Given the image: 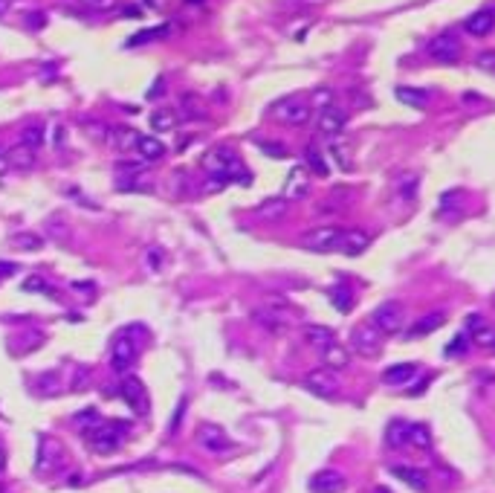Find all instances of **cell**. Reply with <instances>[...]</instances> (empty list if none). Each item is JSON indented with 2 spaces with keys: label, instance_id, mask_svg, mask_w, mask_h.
<instances>
[{
  "label": "cell",
  "instance_id": "obj_21",
  "mask_svg": "<svg viewBox=\"0 0 495 493\" xmlns=\"http://www.w3.org/2000/svg\"><path fill=\"white\" fill-rule=\"evenodd\" d=\"M446 325V314H440V310H432V314H426V317H420L415 325L408 328V340H417V337H426V334H435L437 328H443Z\"/></svg>",
  "mask_w": 495,
  "mask_h": 493
},
{
  "label": "cell",
  "instance_id": "obj_15",
  "mask_svg": "<svg viewBox=\"0 0 495 493\" xmlns=\"http://www.w3.org/2000/svg\"><path fill=\"white\" fill-rule=\"evenodd\" d=\"M467 328H469V337H472V345H478V349H489L495 351V328L487 325L478 314L467 317Z\"/></svg>",
  "mask_w": 495,
  "mask_h": 493
},
{
  "label": "cell",
  "instance_id": "obj_23",
  "mask_svg": "<svg viewBox=\"0 0 495 493\" xmlns=\"http://www.w3.org/2000/svg\"><path fill=\"white\" fill-rule=\"evenodd\" d=\"M464 26H467L469 35H478V38H481V35H489V32L495 29V12H492V9L475 12V15H469V18H467Z\"/></svg>",
  "mask_w": 495,
  "mask_h": 493
},
{
  "label": "cell",
  "instance_id": "obj_48",
  "mask_svg": "<svg viewBox=\"0 0 495 493\" xmlns=\"http://www.w3.org/2000/svg\"><path fill=\"white\" fill-rule=\"evenodd\" d=\"M15 273H18V265H6V261H0V278L15 276Z\"/></svg>",
  "mask_w": 495,
  "mask_h": 493
},
{
  "label": "cell",
  "instance_id": "obj_8",
  "mask_svg": "<svg viewBox=\"0 0 495 493\" xmlns=\"http://www.w3.org/2000/svg\"><path fill=\"white\" fill-rule=\"evenodd\" d=\"M310 110H313L310 102H304L302 96H287L272 105V117L284 125H304L310 119Z\"/></svg>",
  "mask_w": 495,
  "mask_h": 493
},
{
  "label": "cell",
  "instance_id": "obj_46",
  "mask_svg": "<svg viewBox=\"0 0 495 493\" xmlns=\"http://www.w3.org/2000/svg\"><path fill=\"white\" fill-rule=\"evenodd\" d=\"M464 345H467L464 337H455L452 345H446V357H460V354H464Z\"/></svg>",
  "mask_w": 495,
  "mask_h": 493
},
{
  "label": "cell",
  "instance_id": "obj_22",
  "mask_svg": "<svg viewBox=\"0 0 495 493\" xmlns=\"http://www.w3.org/2000/svg\"><path fill=\"white\" fill-rule=\"evenodd\" d=\"M391 473L397 476L400 482H406L411 490H426V485H428V479H426V470L423 467H415V465H394L391 467Z\"/></svg>",
  "mask_w": 495,
  "mask_h": 493
},
{
  "label": "cell",
  "instance_id": "obj_18",
  "mask_svg": "<svg viewBox=\"0 0 495 493\" xmlns=\"http://www.w3.org/2000/svg\"><path fill=\"white\" fill-rule=\"evenodd\" d=\"M284 194L287 201H302V197L310 194V177L302 166H295L290 174H287V183H284Z\"/></svg>",
  "mask_w": 495,
  "mask_h": 493
},
{
  "label": "cell",
  "instance_id": "obj_5",
  "mask_svg": "<svg viewBox=\"0 0 495 493\" xmlns=\"http://www.w3.org/2000/svg\"><path fill=\"white\" fill-rule=\"evenodd\" d=\"M252 322L261 328V331H267L272 337H281V334H287L290 328H293L290 310L278 308V305H261V308H255L252 310Z\"/></svg>",
  "mask_w": 495,
  "mask_h": 493
},
{
  "label": "cell",
  "instance_id": "obj_20",
  "mask_svg": "<svg viewBox=\"0 0 495 493\" xmlns=\"http://www.w3.org/2000/svg\"><path fill=\"white\" fill-rule=\"evenodd\" d=\"M371 246V235L368 233H362V229H348V233L342 235V244H339V250L345 253V256H351V258H356V256H362Z\"/></svg>",
  "mask_w": 495,
  "mask_h": 493
},
{
  "label": "cell",
  "instance_id": "obj_40",
  "mask_svg": "<svg viewBox=\"0 0 495 493\" xmlns=\"http://www.w3.org/2000/svg\"><path fill=\"white\" fill-rule=\"evenodd\" d=\"M162 35H168V26H154V29H145V32H139V35L130 38L128 44H130V47H137V44H148V41L162 38Z\"/></svg>",
  "mask_w": 495,
  "mask_h": 493
},
{
  "label": "cell",
  "instance_id": "obj_52",
  "mask_svg": "<svg viewBox=\"0 0 495 493\" xmlns=\"http://www.w3.org/2000/svg\"><path fill=\"white\" fill-rule=\"evenodd\" d=\"M154 85H157V87H151V93H148V96H151V99H154L157 93H162V90H165V81H162V78H157Z\"/></svg>",
  "mask_w": 495,
  "mask_h": 493
},
{
  "label": "cell",
  "instance_id": "obj_55",
  "mask_svg": "<svg viewBox=\"0 0 495 493\" xmlns=\"http://www.w3.org/2000/svg\"><path fill=\"white\" fill-rule=\"evenodd\" d=\"M0 493H3V487H0Z\"/></svg>",
  "mask_w": 495,
  "mask_h": 493
},
{
  "label": "cell",
  "instance_id": "obj_53",
  "mask_svg": "<svg viewBox=\"0 0 495 493\" xmlns=\"http://www.w3.org/2000/svg\"><path fill=\"white\" fill-rule=\"evenodd\" d=\"M6 12H9V0H0V18H3Z\"/></svg>",
  "mask_w": 495,
  "mask_h": 493
},
{
  "label": "cell",
  "instance_id": "obj_11",
  "mask_svg": "<svg viewBox=\"0 0 495 493\" xmlns=\"http://www.w3.org/2000/svg\"><path fill=\"white\" fill-rule=\"evenodd\" d=\"M342 235H345V229H339V226H319V229H310L307 233L304 246L313 253H330V250H339Z\"/></svg>",
  "mask_w": 495,
  "mask_h": 493
},
{
  "label": "cell",
  "instance_id": "obj_36",
  "mask_svg": "<svg viewBox=\"0 0 495 493\" xmlns=\"http://www.w3.org/2000/svg\"><path fill=\"white\" fill-rule=\"evenodd\" d=\"M12 246H15V250H24V253L41 250V246H44V235H35V233H18V235L12 238Z\"/></svg>",
  "mask_w": 495,
  "mask_h": 493
},
{
  "label": "cell",
  "instance_id": "obj_38",
  "mask_svg": "<svg viewBox=\"0 0 495 493\" xmlns=\"http://www.w3.org/2000/svg\"><path fill=\"white\" fill-rule=\"evenodd\" d=\"M304 166L313 172V174H319V177H324L330 169H327V162H324V157L316 151V148H304Z\"/></svg>",
  "mask_w": 495,
  "mask_h": 493
},
{
  "label": "cell",
  "instance_id": "obj_42",
  "mask_svg": "<svg viewBox=\"0 0 495 493\" xmlns=\"http://www.w3.org/2000/svg\"><path fill=\"white\" fill-rule=\"evenodd\" d=\"M313 105L322 108V110H324V108H330V105H333V93H330L327 87H319L316 93L310 96V108H313Z\"/></svg>",
  "mask_w": 495,
  "mask_h": 493
},
{
  "label": "cell",
  "instance_id": "obj_13",
  "mask_svg": "<svg viewBox=\"0 0 495 493\" xmlns=\"http://www.w3.org/2000/svg\"><path fill=\"white\" fill-rule=\"evenodd\" d=\"M428 56H432L435 61L440 64H455L460 58V44L458 38L452 35V32H443V35H435L432 41H428Z\"/></svg>",
  "mask_w": 495,
  "mask_h": 493
},
{
  "label": "cell",
  "instance_id": "obj_44",
  "mask_svg": "<svg viewBox=\"0 0 495 493\" xmlns=\"http://www.w3.org/2000/svg\"><path fill=\"white\" fill-rule=\"evenodd\" d=\"M87 9L93 12H110V9H116L119 6V0H81Z\"/></svg>",
  "mask_w": 495,
  "mask_h": 493
},
{
  "label": "cell",
  "instance_id": "obj_29",
  "mask_svg": "<svg viewBox=\"0 0 495 493\" xmlns=\"http://www.w3.org/2000/svg\"><path fill=\"white\" fill-rule=\"evenodd\" d=\"M35 386H38V392L44 394V398H55V394H61V389L67 386V383L61 381V374H58V371H46V374L38 377V383H35Z\"/></svg>",
  "mask_w": 495,
  "mask_h": 493
},
{
  "label": "cell",
  "instance_id": "obj_33",
  "mask_svg": "<svg viewBox=\"0 0 495 493\" xmlns=\"http://www.w3.org/2000/svg\"><path fill=\"white\" fill-rule=\"evenodd\" d=\"M151 128L159 131V134H165V131H174L177 128V113L171 108H159L151 113Z\"/></svg>",
  "mask_w": 495,
  "mask_h": 493
},
{
  "label": "cell",
  "instance_id": "obj_1",
  "mask_svg": "<svg viewBox=\"0 0 495 493\" xmlns=\"http://www.w3.org/2000/svg\"><path fill=\"white\" fill-rule=\"evenodd\" d=\"M203 169L211 177V189H220L226 183H250V172L229 145H214L203 154Z\"/></svg>",
  "mask_w": 495,
  "mask_h": 493
},
{
  "label": "cell",
  "instance_id": "obj_31",
  "mask_svg": "<svg viewBox=\"0 0 495 493\" xmlns=\"http://www.w3.org/2000/svg\"><path fill=\"white\" fill-rule=\"evenodd\" d=\"M330 302L336 305L339 314H351V308H354V293L348 285H333V290H330Z\"/></svg>",
  "mask_w": 495,
  "mask_h": 493
},
{
  "label": "cell",
  "instance_id": "obj_39",
  "mask_svg": "<svg viewBox=\"0 0 495 493\" xmlns=\"http://www.w3.org/2000/svg\"><path fill=\"white\" fill-rule=\"evenodd\" d=\"M73 392H85L90 389V369L87 366H78L73 374H70V383H67Z\"/></svg>",
  "mask_w": 495,
  "mask_h": 493
},
{
  "label": "cell",
  "instance_id": "obj_32",
  "mask_svg": "<svg viewBox=\"0 0 495 493\" xmlns=\"http://www.w3.org/2000/svg\"><path fill=\"white\" fill-rule=\"evenodd\" d=\"M284 212H287V201H284V197H272V201H263L258 206V218L278 221V218H284Z\"/></svg>",
  "mask_w": 495,
  "mask_h": 493
},
{
  "label": "cell",
  "instance_id": "obj_30",
  "mask_svg": "<svg viewBox=\"0 0 495 493\" xmlns=\"http://www.w3.org/2000/svg\"><path fill=\"white\" fill-rule=\"evenodd\" d=\"M6 157H9V166H15V169H32L35 166V151H29V148L21 145V142L15 148H9Z\"/></svg>",
  "mask_w": 495,
  "mask_h": 493
},
{
  "label": "cell",
  "instance_id": "obj_34",
  "mask_svg": "<svg viewBox=\"0 0 495 493\" xmlns=\"http://www.w3.org/2000/svg\"><path fill=\"white\" fill-rule=\"evenodd\" d=\"M44 140H46L44 125H26V128L21 131V145H26L29 151H38V148L44 145Z\"/></svg>",
  "mask_w": 495,
  "mask_h": 493
},
{
  "label": "cell",
  "instance_id": "obj_25",
  "mask_svg": "<svg viewBox=\"0 0 495 493\" xmlns=\"http://www.w3.org/2000/svg\"><path fill=\"white\" fill-rule=\"evenodd\" d=\"M322 363H324V369H330V371H342V369L351 366V351L342 349V345L336 342V345H330L327 351H322Z\"/></svg>",
  "mask_w": 495,
  "mask_h": 493
},
{
  "label": "cell",
  "instance_id": "obj_3",
  "mask_svg": "<svg viewBox=\"0 0 495 493\" xmlns=\"http://www.w3.org/2000/svg\"><path fill=\"white\" fill-rule=\"evenodd\" d=\"M134 328L137 325L122 328V331L110 342V366L116 371H128L130 366H134V360H137L139 345H137V337H134Z\"/></svg>",
  "mask_w": 495,
  "mask_h": 493
},
{
  "label": "cell",
  "instance_id": "obj_19",
  "mask_svg": "<svg viewBox=\"0 0 495 493\" xmlns=\"http://www.w3.org/2000/svg\"><path fill=\"white\" fill-rule=\"evenodd\" d=\"M420 366L417 363H397V366H388L383 371V383L385 386H408L411 381L417 377Z\"/></svg>",
  "mask_w": 495,
  "mask_h": 493
},
{
  "label": "cell",
  "instance_id": "obj_6",
  "mask_svg": "<svg viewBox=\"0 0 495 493\" xmlns=\"http://www.w3.org/2000/svg\"><path fill=\"white\" fill-rule=\"evenodd\" d=\"M403 322H406V310L400 302H383L379 308H374V314H371V325L376 328L383 337H391V334H400L403 331Z\"/></svg>",
  "mask_w": 495,
  "mask_h": 493
},
{
  "label": "cell",
  "instance_id": "obj_35",
  "mask_svg": "<svg viewBox=\"0 0 495 493\" xmlns=\"http://www.w3.org/2000/svg\"><path fill=\"white\" fill-rule=\"evenodd\" d=\"M408 447H415V450H428V447H432V430H428L426 424H411Z\"/></svg>",
  "mask_w": 495,
  "mask_h": 493
},
{
  "label": "cell",
  "instance_id": "obj_43",
  "mask_svg": "<svg viewBox=\"0 0 495 493\" xmlns=\"http://www.w3.org/2000/svg\"><path fill=\"white\" fill-rule=\"evenodd\" d=\"M258 148H261V151L267 154V157H275V160L287 157V148H284V145H278V142H267V140H263V142H258Z\"/></svg>",
  "mask_w": 495,
  "mask_h": 493
},
{
  "label": "cell",
  "instance_id": "obj_14",
  "mask_svg": "<svg viewBox=\"0 0 495 493\" xmlns=\"http://www.w3.org/2000/svg\"><path fill=\"white\" fill-rule=\"evenodd\" d=\"M307 487L313 493H342L345 490V476L339 470H319L310 476Z\"/></svg>",
  "mask_w": 495,
  "mask_h": 493
},
{
  "label": "cell",
  "instance_id": "obj_12",
  "mask_svg": "<svg viewBox=\"0 0 495 493\" xmlns=\"http://www.w3.org/2000/svg\"><path fill=\"white\" fill-rule=\"evenodd\" d=\"M119 394L137 415H148L151 401H148V389H145V383L139 381V377H125V381L119 383Z\"/></svg>",
  "mask_w": 495,
  "mask_h": 493
},
{
  "label": "cell",
  "instance_id": "obj_37",
  "mask_svg": "<svg viewBox=\"0 0 495 493\" xmlns=\"http://www.w3.org/2000/svg\"><path fill=\"white\" fill-rule=\"evenodd\" d=\"M327 157L336 162V166L342 169V172H351L354 166H351V154H348V145L345 142H330V148H327Z\"/></svg>",
  "mask_w": 495,
  "mask_h": 493
},
{
  "label": "cell",
  "instance_id": "obj_4",
  "mask_svg": "<svg viewBox=\"0 0 495 493\" xmlns=\"http://www.w3.org/2000/svg\"><path fill=\"white\" fill-rule=\"evenodd\" d=\"M67 467V450H64V444L58 438H41L38 444V453H35V470L41 476H53L58 470Z\"/></svg>",
  "mask_w": 495,
  "mask_h": 493
},
{
  "label": "cell",
  "instance_id": "obj_41",
  "mask_svg": "<svg viewBox=\"0 0 495 493\" xmlns=\"http://www.w3.org/2000/svg\"><path fill=\"white\" fill-rule=\"evenodd\" d=\"M24 290H29V293H46V296H55V290L49 287L41 276H32V278H26L24 282Z\"/></svg>",
  "mask_w": 495,
  "mask_h": 493
},
{
  "label": "cell",
  "instance_id": "obj_50",
  "mask_svg": "<svg viewBox=\"0 0 495 493\" xmlns=\"http://www.w3.org/2000/svg\"><path fill=\"white\" fill-rule=\"evenodd\" d=\"M125 18H142V9L139 6H125Z\"/></svg>",
  "mask_w": 495,
  "mask_h": 493
},
{
  "label": "cell",
  "instance_id": "obj_24",
  "mask_svg": "<svg viewBox=\"0 0 495 493\" xmlns=\"http://www.w3.org/2000/svg\"><path fill=\"white\" fill-rule=\"evenodd\" d=\"M408 435H411V424L394 418L385 430V444L391 450H403V447H408Z\"/></svg>",
  "mask_w": 495,
  "mask_h": 493
},
{
  "label": "cell",
  "instance_id": "obj_9",
  "mask_svg": "<svg viewBox=\"0 0 495 493\" xmlns=\"http://www.w3.org/2000/svg\"><path fill=\"white\" fill-rule=\"evenodd\" d=\"M304 389L313 392L322 401H333L339 394V377H336V371H330V369H313L304 377Z\"/></svg>",
  "mask_w": 495,
  "mask_h": 493
},
{
  "label": "cell",
  "instance_id": "obj_49",
  "mask_svg": "<svg viewBox=\"0 0 495 493\" xmlns=\"http://www.w3.org/2000/svg\"><path fill=\"white\" fill-rule=\"evenodd\" d=\"M481 67H487V70H492V67H495V53L481 56Z\"/></svg>",
  "mask_w": 495,
  "mask_h": 493
},
{
  "label": "cell",
  "instance_id": "obj_7",
  "mask_svg": "<svg viewBox=\"0 0 495 493\" xmlns=\"http://www.w3.org/2000/svg\"><path fill=\"white\" fill-rule=\"evenodd\" d=\"M194 441L200 444V447H203L206 453H211V456H220V453H229V450H232V438L226 435L223 426L211 424V421H206V424L197 426Z\"/></svg>",
  "mask_w": 495,
  "mask_h": 493
},
{
  "label": "cell",
  "instance_id": "obj_28",
  "mask_svg": "<svg viewBox=\"0 0 495 493\" xmlns=\"http://www.w3.org/2000/svg\"><path fill=\"white\" fill-rule=\"evenodd\" d=\"M394 96L400 99L403 105H408V108H417V110H423L426 105H428V93L426 90H417V87H397L394 90Z\"/></svg>",
  "mask_w": 495,
  "mask_h": 493
},
{
  "label": "cell",
  "instance_id": "obj_10",
  "mask_svg": "<svg viewBox=\"0 0 495 493\" xmlns=\"http://www.w3.org/2000/svg\"><path fill=\"white\" fill-rule=\"evenodd\" d=\"M351 349L359 357H376L383 351V334L374 325H356L351 331Z\"/></svg>",
  "mask_w": 495,
  "mask_h": 493
},
{
  "label": "cell",
  "instance_id": "obj_27",
  "mask_svg": "<svg viewBox=\"0 0 495 493\" xmlns=\"http://www.w3.org/2000/svg\"><path fill=\"white\" fill-rule=\"evenodd\" d=\"M137 154L142 157V162H154V160H162V157H165V145H162L157 137H139Z\"/></svg>",
  "mask_w": 495,
  "mask_h": 493
},
{
  "label": "cell",
  "instance_id": "obj_54",
  "mask_svg": "<svg viewBox=\"0 0 495 493\" xmlns=\"http://www.w3.org/2000/svg\"><path fill=\"white\" fill-rule=\"evenodd\" d=\"M6 467V453H3V447H0V470Z\"/></svg>",
  "mask_w": 495,
  "mask_h": 493
},
{
  "label": "cell",
  "instance_id": "obj_17",
  "mask_svg": "<svg viewBox=\"0 0 495 493\" xmlns=\"http://www.w3.org/2000/svg\"><path fill=\"white\" fill-rule=\"evenodd\" d=\"M304 342L322 354V351L330 349V345H336V331L327 325H307L304 328Z\"/></svg>",
  "mask_w": 495,
  "mask_h": 493
},
{
  "label": "cell",
  "instance_id": "obj_2",
  "mask_svg": "<svg viewBox=\"0 0 495 493\" xmlns=\"http://www.w3.org/2000/svg\"><path fill=\"white\" fill-rule=\"evenodd\" d=\"M125 430H128L125 424H96L87 433V447L98 456H113L122 447Z\"/></svg>",
  "mask_w": 495,
  "mask_h": 493
},
{
  "label": "cell",
  "instance_id": "obj_45",
  "mask_svg": "<svg viewBox=\"0 0 495 493\" xmlns=\"http://www.w3.org/2000/svg\"><path fill=\"white\" fill-rule=\"evenodd\" d=\"M183 108H186V117H203L200 110V102H197V96H183Z\"/></svg>",
  "mask_w": 495,
  "mask_h": 493
},
{
  "label": "cell",
  "instance_id": "obj_26",
  "mask_svg": "<svg viewBox=\"0 0 495 493\" xmlns=\"http://www.w3.org/2000/svg\"><path fill=\"white\" fill-rule=\"evenodd\" d=\"M142 134H137L134 128H113L110 131V145L116 148V151H137V142H139Z\"/></svg>",
  "mask_w": 495,
  "mask_h": 493
},
{
  "label": "cell",
  "instance_id": "obj_16",
  "mask_svg": "<svg viewBox=\"0 0 495 493\" xmlns=\"http://www.w3.org/2000/svg\"><path fill=\"white\" fill-rule=\"evenodd\" d=\"M345 122H348V117H345V110L339 105H330L319 113V131L327 137H339L345 131Z\"/></svg>",
  "mask_w": 495,
  "mask_h": 493
},
{
  "label": "cell",
  "instance_id": "obj_47",
  "mask_svg": "<svg viewBox=\"0 0 495 493\" xmlns=\"http://www.w3.org/2000/svg\"><path fill=\"white\" fill-rule=\"evenodd\" d=\"M145 258H148V267H151V270H159V267H162V250H148Z\"/></svg>",
  "mask_w": 495,
  "mask_h": 493
},
{
  "label": "cell",
  "instance_id": "obj_51",
  "mask_svg": "<svg viewBox=\"0 0 495 493\" xmlns=\"http://www.w3.org/2000/svg\"><path fill=\"white\" fill-rule=\"evenodd\" d=\"M9 172V157H6V151H0V174H6Z\"/></svg>",
  "mask_w": 495,
  "mask_h": 493
}]
</instances>
